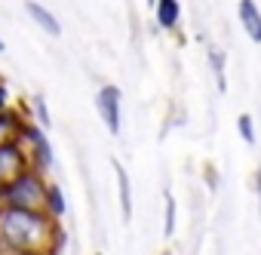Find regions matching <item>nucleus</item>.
I'll list each match as a JSON object with an SVG mask.
<instances>
[{"mask_svg": "<svg viewBox=\"0 0 261 255\" xmlns=\"http://www.w3.org/2000/svg\"><path fill=\"white\" fill-rule=\"evenodd\" d=\"M0 240L25 255H46L59 243V218L37 209L0 206Z\"/></svg>", "mask_w": 261, "mask_h": 255, "instance_id": "obj_1", "label": "nucleus"}, {"mask_svg": "<svg viewBox=\"0 0 261 255\" xmlns=\"http://www.w3.org/2000/svg\"><path fill=\"white\" fill-rule=\"evenodd\" d=\"M46 194L49 188L43 185V178L31 169L22 178H16L13 185L0 188V206H16V209H37L46 212Z\"/></svg>", "mask_w": 261, "mask_h": 255, "instance_id": "obj_2", "label": "nucleus"}, {"mask_svg": "<svg viewBox=\"0 0 261 255\" xmlns=\"http://www.w3.org/2000/svg\"><path fill=\"white\" fill-rule=\"evenodd\" d=\"M31 169H34V160H31V154L25 151L22 136L0 145V188L13 185L16 178H22V175L31 172Z\"/></svg>", "mask_w": 261, "mask_h": 255, "instance_id": "obj_3", "label": "nucleus"}, {"mask_svg": "<svg viewBox=\"0 0 261 255\" xmlns=\"http://www.w3.org/2000/svg\"><path fill=\"white\" fill-rule=\"evenodd\" d=\"M95 108H98V114H101V120H105V126H108V133L117 136V133H120V89H117L114 83H108V86L98 89Z\"/></svg>", "mask_w": 261, "mask_h": 255, "instance_id": "obj_4", "label": "nucleus"}, {"mask_svg": "<svg viewBox=\"0 0 261 255\" xmlns=\"http://www.w3.org/2000/svg\"><path fill=\"white\" fill-rule=\"evenodd\" d=\"M22 142L25 145H31L34 148V169H49V163H53V154H49V142H46V136L40 133V130H28V126H22Z\"/></svg>", "mask_w": 261, "mask_h": 255, "instance_id": "obj_5", "label": "nucleus"}, {"mask_svg": "<svg viewBox=\"0 0 261 255\" xmlns=\"http://www.w3.org/2000/svg\"><path fill=\"white\" fill-rule=\"evenodd\" d=\"M237 10H240V22H243L246 34H249V40L261 43V10H258V4L255 0H240Z\"/></svg>", "mask_w": 261, "mask_h": 255, "instance_id": "obj_6", "label": "nucleus"}, {"mask_svg": "<svg viewBox=\"0 0 261 255\" xmlns=\"http://www.w3.org/2000/svg\"><path fill=\"white\" fill-rule=\"evenodd\" d=\"M25 10H28V16H31V19H34V22H37V25H40L46 34H53V37H59V34H62V25H59V19H56V16L46 10V7H40L37 0H28V4H25Z\"/></svg>", "mask_w": 261, "mask_h": 255, "instance_id": "obj_7", "label": "nucleus"}, {"mask_svg": "<svg viewBox=\"0 0 261 255\" xmlns=\"http://www.w3.org/2000/svg\"><path fill=\"white\" fill-rule=\"evenodd\" d=\"M114 172H117V185H120V206H123V218H133V185H129L126 169L114 160Z\"/></svg>", "mask_w": 261, "mask_h": 255, "instance_id": "obj_8", "label": "nucleus"}, {"mask_svg": "<svg viewBox=\"0 0 261 255\" xmlns=\"http://www.w3.org/2000/svg\"><path fill=\"white\" fill-rule=\"evenodd\" d=\"M178 16H181L178 0H157V22H160V28H175Z\"/></svg>", "mask_w": 261, "mask_h": 255, "instance_id": "obj_9", "label": "nucleus"}, {"mask_svg": "<svg viewBox=\"0 0 261 255\" xmlns=\"http://www.w3.org/2000/svg\"><path fill=\"white\" fill-rule=\"evenodd\" d=\"M19 133H22V123H19V117L16 114H0V145L4 142H10V139H19Z\"/></svg>", "mask_w": 261, "mask_h": 255, "instance_id": "obj_10", "label": "nucleus"}, {"mask_svg": "<svg viewBox=\"0 0 261 255\" xmlns=\"http://www.w3.org/2000/svg\"><path fill=\"white\" fill-rule=\"evenodd\" d=\"M46 212H49L53 218L65 215V200H62V191H59L56 185H49V194H46Z\"/></svg>", "mask_w": 261, "mask_h": 255, "instance_id": "obj_11", "label": "nucleus"}, {"mask_svg": "<svg viewBox=\"0 0 261 255\" xmlns=\"http://www.w3.org/2000/svg\"><path fill=\"white\" fill-rule=\"evenodd\" d=\"M237 130H240V136H243V142H255V126H252V117L249 114H240L237 117Z\"/></svg>", "mask_w": 261, "mask_h": 255, "instance_id": "obj_12", "label": "nucleus"}, {"mask_svg": "<svg viewBox=\"0 0 261 255\" xmlns=\"http://www.w3.org/2000/svg\"><path fill=\"white\" fill-rule=\"evenodd\" d=\"M175 231V200L172 194H166V237Z\"/></svg>", "mask_w": 261, "mask_h": 255, "instance_id": "obj_13", "label": "nucleus"}, {"mask_svg": "<svg viewBox=\"0 0 261 255\" xmlns=\"http://www.w3.org/2000/svg\"><path fill=\"white\" fill-rule=\"evenodd\" d=\"M34 105H37V120H40L43 126H49V117H46V105H43V98H37Z\"/></svg>", "mask_w": 261, "mask_h": 255, "instance_id": "obj_14", "label": "nucleus"}, {"mask_svg": "<svg viewBox=\"0 0 261 255\" xmlns=\"http://www.w3.org/2000/svg\"><path fill=\"white\" fill-rule=\"evenodd\" d=\"M7 105H10V92H7L4 83H0V114H7Z\"/></svg>", "mask_w": 261, "mask_h": 255, "instance_id": "obj_15", "label": "nucleus"}, {"mask_svg": "<svg viewBox=\"0 0 261 255\" xmlns=\"http://www.w3.org/2000/svg\"><path fill=\"white\" fill-rule=\"evenodd\" d=\"M0 255H25V252H19V249H13V246H7L4 240H0Z\"/></svg>", "mask_w": 261, "mask_h": 255, "instance_id": "obj_16", "label": "nucleus"}, {"mask_svg": "<svg viewBox=\"0 0 261 255\" xmlns=\"http://www.w3.org/2000/svg\"><path fill=\"white\" fill-rule=\"evenodd\" d=\"M258 194H261V169H258Z\"/></svg>", "mask_w": 261, "mask_h": 255, "instance_id": "obj_17", "label": "nucleus"}, {"mask_svg": "<svg viewBox=\"0 0 261 255\" xmlns=\"http://www.w3.org/2000/svg\"><path fill=\"white\" fill-rule=\"evenodd\" d=\"M4 49H7V43H4V40H0V53H4Z\"/></svg>", "mask_w": 261, "mask_h": 255, "instance_id": "obj_18", "label": "nucleus"}, {"mask_svg": "<svg viewBox=\"0 0 261 255\" xmlns=\"http://www.w3.org/2000/svg\"><path fill=\"white\" fill-rule=\"evenodd\" d=\"M98 255H101V252H98Z\"/></svg>", "mask_w": 261, "mask_h": 255, "instance_id": "obj_19", "label": "nucleus"}]
</instances>
